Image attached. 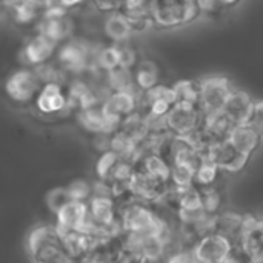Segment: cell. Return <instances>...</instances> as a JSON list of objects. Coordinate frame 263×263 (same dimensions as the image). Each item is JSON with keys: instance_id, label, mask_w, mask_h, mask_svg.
Here are the masks:
<instances>
[{"instance_id": "17", "label": "cell", "mask_w": 263, "mask_h": 263, "mask_svg": "<svg viewBox=\"0 0 263 263\" xmlns=\"http://www.w3.org/2000/svg\"><path fill=\"white\" fill-rule=\"evenodd\" d=\"M60 65L68 71H82L89 62V51L85 45L71 42L66 43L57 54Z\"/></svg>"}, {"instance_id": "15", "label": "cell", "mask_w": 263, "mask_h": 263, "mask_svg": "<svg viewBox=\"0 0 263 263\" xmlns=\"http://www.w3.org/2000/svg\"><path fill=\"white\" fill-rule=\"evenodd\" d=\"M55 51V43L45 37L43 34H39L32 37L23 48V57L25 60L32 66H40L43 63H48V60L52 57Z\"/></svg>"}, {"instance_id": "29", "label": "cell", "mask_w": 263, "mask_h": 263, "mask_svg": "<svg viewBox=\"0 0 263 263\" xmlns=\"http://www.w3.org/2000/svg\"><path fill=\"white\" fill-rule=\"evenodd\" d=\"M120 11L134 20H151V0H122Z\"/></svg>"}, {"instance_id": "31", "label": "cell", "mask_w": 263, "mask_h": 263, "mask_svg": "<svg viewBox=\"0 0 263 263\" xmlns=\"http://www.w3.org/2000/svg\"><path fill=\"white\" fill-rule=\"evenodd\" d=\"M96 63L105 72H109L112 69L120 68V48H119V45L106 46L102 51H99V54L96 57Z\"/></svg>"}, {"instance_id": "21", "label": "cell", "mask_w": 263, "mask_h": 263, "mask_svg": "<svg viewBox=\"0 0 263 263\" xmlns=\"http://www.w3.org/2000/svg\"><path fill=\"white\" fill-rule=\"evenodd\" d=\"M242 225H243V214L227 211V210L216 214V233L230 239L234 245L237 243L242 234Z\"/></svg>"}, {"instance_id": "47", "label": "cell", "mask_w": 263, "mask_h": 263, "mask_svg": "<svg viewBox=\"0 0 263 263\" xmlns=\"http://www.w3.org/2000/svg\"><path fill=\"white\" fill-rule=\"evenodd\" d=\"M29 3H32V5H35L37 8L39 6H45V5H49L51 3V0H28Z\"/></svg>"}, {"instance_id": "50", "label": "cell", "mask_w": 263, "mask_h": 263, "mask_svg": "<svg viewBox=\"0 0 263 263\" xmlns=\"http://www.w3.org/2000/svg\"><path fill=\"white\" fill-rule=\"evenodd\" d=\"M197 263H203V262H199V260H197Z\"/></svg>"}, {"instance_id": "10", "label": "cell", "mask_w": 263, "mask_h": 263, "mask_svg": "<svg viewBox=\"0 0 263 263\" xmlns=\"http://www.w3.org/2000/svg\"><path fill=\"white\" fill-rule=\"evenodd\" d=\"M34 105L37 111L43 116H57L69 108L68 96L60 83H45L42 85Z\"/></svg>"}, {"instance_id": "11", "label": "cell", "mask_w": 263, "mask_h": 263, "mask_svg": "<svg viewBox=\"0 0 263 263\" xmlns=\"http://www.w3.org/2000/svg\"><path fill=\"white\" fill-rule=\"evenodd\" d=\"M76 120H77L79 126L91 136L103 134V133L112 134L119 129V125L111 122L108 119V116L103 112L102 103L91 106V108L79 109L76 112Z\"/></svg>"}, {"instance_id": "20", "label": "cell", "mask_w": 263, "mask_h": 263, "mask_svg": "<svg viewBox=\"0 0 263 263\" xmlns=\"http://www.w3.org/2000/svg\"><path fill=\"white\" fill-rule=\"evenodd\" d=\"M136 89L143 94L160 83V69L154 60H139L133 69Z\"/></svg>"}, {"instance_id": "22", "label": "cell", "mask_w": 263, "mask_h": 263, "mask_svg": "<svg viewBox=\"0 0 263 263\" xmlns=\"http://www.w3.org/2000/svg\"><path fill=\"white\" fill-rule=\"evenodd\" d=\"M136 170L142 171L148 176H153L159 180L168 182L170 183V174H171V166L157 154V153H151L146 154L143 157H140L136 162Z\"/></svg>"}, {"instance_id": "37", "label": "cell", "mask_w": 263, "mask_h": 263, "mask_svg": "<svg viewBox=\"0 0 263 263\" xmlns=\"http://www.w3.org/2000/svg\"><path fill=\"white\" fill-rule=\"evenodd\" d=\"M119 48H120V66L126 69H134L136 65L139 63L137 51L125 43H120Z\"/></svg>"}, {"instance_id": "2", "label": "cell", "mask_w": 263, "mask_h": 263, "mask_svg": "<svg viewBox=\"0 0 263 263\" xmlns=\"http://www.w3.org/2000/svg\"><path fill=\"white\" fill-rule=\"evenodd\" d=\"M151 23L173 29L196 22L202 12L196 0H151Z\"/></svg>"}, {"instance_id": "32", "label": "cell", "mask_w": 263, "mask_h": 263, "mask_svg": "<svg viewBox=\"0 0 263 263\" xmlns=\"http://www.w3.org/2000/svg\"><path fill=\"white\" fill-rule=\"evenodd\" d=\"M194 174L196 171L186 165H171V174H170V183L176 188H190L194 186Z\"/></svg>"}, {"instance_id": "14", "label": "cell", "mask_w": 263, "mask_h": 263, "mask_svg": "<svg viewBox=\"0 0 263 263\" xmlns=\"http://www.w3.org/2000/svg\"><path fill=\"white\" fill-rule=\"evenodd\" d=\"M262 136L248 123L247 125H236L228 137V142L242 154L251 157L262 143Z\"/></svg>"}, {"instance_id": "27", "label": "cell", "mask_w": 263, "mask_h": 263, "mask_svg": "<svg viewBox=\"0 0 263 263\" xmlns=\"http://www.w3.org/2000/svg\"><path fill=\"white\" fill-rule=\"evenodd\" d=\"M69 22L65 17H46V20L43 22L42 28H40V34H43L45 37H48L49 40H52L54 43H57L59 40H62L63 37H66L71 31L69 28Z\"/></svg>"}, {"instance_id": "28", "label": "cell", "mask_w": 263, "mask_h": 263, "mask_svg": "<svg viewBox=\"0 0 263 263\" xmlns=\"http://www.w3.org/2000/svg\"><path fill=\"white\" fill-rule=\"evenodd\" d=\"M220 174H222V171L216 165H213L211 162L203 160V163L196 170V174H194V186H197L199 190L217 186V182H219Z\"/></svg>"}, {"instance_id": "38", "label": "cell", "mask_w": 263, "mask_h": 263, "mask_svg": "<svg viewBox=\"0 0 263 263\" xmlns=\"http://www.w3.org/2000/svg\"><path fill=\"white\" fill-rule=\"evenodd\" d=\"M248 125L253 126L263 139V100H257L254 103V109H253V114L250 117Z\"/></svg>"}, {"instance_id": "18", "label": "cell", "mask_w": 263, "mask_h": 263, "mask_svg": "<svg viewBox=\"0 0 263 263\" xmlns=\"http://www.w3.org/2000/svg\"><path fill=\"white\" fill-rule=\"evenodd\" d=\"M103 31L106 34L108 39H111L114 43L120 45V43H125L133 34H134V29H133V25H131V20L128 18V15H125L122 11H116V12H111L105 23H103Z\"/></svg>"}, {"instance_id": "3", "label": "cell", "mask_w": 263, "mask_h": 263, "mask_svg": "<svg viewBox=\"0 0 263 263\" xmlns=\"http://www.w3.org/2000/svg\"><path fill=\"white\" fill-rule=\"evenodd\" d=\"M40 88L42 82L39 80L35 71L28 68H20L9 74L3 85L6 97L17 105L34 103Z\"/></svg>"}, {"instance_id": "23", "label": "cell", "mask_w": 263, "mask_h": 263, "mask_svg": "<svg viewBox=\"0 0 263 263\" xmlns=\"http://www.w3.org/2000/svg\"><path fill=\"white\" fill-rule=\"evenodd\" d=\"M117 131L123 133L125 136H128L129 139H133L134 142L139 143L140 140H143L145 137L149 136L145 112L139 109V111L133 112L131 116L125 117V119L120 122V126H119Z\"/></svg>"}, {"instance_id": "8", "label": "cell", "mask_w": 263, "mask_h": 263, "mask_svg": "<svg viewBox=\"0 0 263 263\" xmlns=\"http://www.w3.org/2000/svg\"><path fill=\"white\" fill-rule=\"evenodd\" d=\"M168 188H170L168 182L159 180V179L148 176V174L137 171V170H136L133 179L129 182L131 196L145 202V203H149V205L157 203L162 199V196L166 193Z\"/></svg>"}, {"instance_id": "26", "label": "cell", "mask_w": 263, "mask_h": 263, "mask_svg": "<svg viewBox=\"0 0 263 263\" xmlns=\"http://www.w3.org/2000/svg\"><path fill=\"white\" fill-rule=\"evenodd\" d=\"M177 97V103L200 106V82L197 80H179L173 85Z\"/></svg>"}, {"instance_id": "51", "label": "cell", "mask_w": 263, "mask_h": 263, "mask_svg": "<svg viewBox=\"0 0 263 263\" xmlns=\"http://www.w3.org/2000/svg\"><path fill=\"white\" fill-rule=\"evenodd\" d=\"M262 217H263V216H262Z\"/></svg>"}, {"instance_id": "24", "label": "cell", "mask_w": 263, "mask_h": 263, "mask_svg": "<svg viewBox=\"0 0 263 263\" xmlns=\"http://www.w3.org/2000/svg\"><path fill=\"white\" fill-rule=\"evenodd\" d=\"M106 83H108V88L111 89V92H114V91H133V92H139L136 89L133 69H126V68H122L120 66L117 69H112V71L106 72Z\"/></svg>"}, {"instance_id": "39", "label": "cell", "mask_w": 263, "mask_h": 263, "mask_svg": "<svg viewBox=\"0 0 263 263\" xmlns=\"http://www.w3.org/2000/svg\"><path fill=\"white\" fill-rule=\"evenodd\" d=\"M196 2L202 15H217L222 11H225V8L219 3V0H196Z\"/></svg>"}, {"instance_id": "19", "label": "cell", "mask_w": 263, "mask_h": 263, "mask_svg": "<svg viewBox=\"0 0 263 263\" xmlns=\"http://www.w3.org/2000/svg\"><path fill=\"white\" fill-rule=\"evenodd\" d=\"M60 236H62L63 247H65L68 256L74 260H79L86 253H89L94 247L99 245L96 242V239L85 231H68Z\"/></svg>"}, {"instance_id": "44", "label": "cell", "mask_w": 263, "mask_h": 263, "mask_svg": "<svg viewBox=\"0 0 263 263\" xmlns=\"http://www.w3.org/2000/svg\"><path fill=\"white\" fill-rule=\"evenodd\" d=\"M83 2H86V0H59V3H60L63 8H74V6L82 5Z\"/></svg>"}, {"instance_id": "16", "label": "cell", "mask_w": 263, "mask_h": 263, "mask_svg": "<svg viewBox=\"0 0 263 263\" xmlns=\"http://www.w3.org/2000/svg\"><path fill=\"white\" fill-rule=\"evenodd\" d=\"M234 126L236 125L230 120V117L223 111H214L205 114L202 129L205 131V134L210 137L211 142H217V140H228Z\"/></svg>"}, {"instance_id": "43", "label": "cell", "mask_w": 263, "mask_h": 263, "mask_svg": "<svg viewBox=\"0 0 263 263\" xmlns=\"http://www.w3.org/2000/svg\"><path fill=\"white\" fill-rule=\"evenodd\" d=\"M168 263H197V259L194 257L193 251L183 250V251H179L177 254L171 256L168 259Z\"/></svg>"}, {"instance_id": "34", "label": "cell", "mask_w": 263, "mask_h": 263, "mask_svg": "<svg viewBox=\"0 0 263 263\" xmlns=\"http://www.w3.org/2000/svg\"><path fill=\"white\" fill-rule=\"evenodd\" d=\"M45 200H46L48 210H49L54 216H55L68 202H71L65 186H57V188L49 190L48 194H46V197H45Z\"/></svg>"}, {"instance_id": "30", "label": "cell", "mask_w": 263, "mask_h": 263, "mask_svg": "<svg viewBox=\"0 0 263 263\" xmlns=\"http://www.w3.org/2000/svg\"><path fill=\"white\" fill-rule=\"evenodd\" d=\"M202 193V208L208 214H219L223 211V194L217 186L200 190Z\"/></svg>"}, {"instance_id": "6", "label": "cell", "mask_w": 263, "mask_h": 263, "mask_svg": "<svg viewBox=\"0 0 263 263\" xmlns=\"http://www.w3.org/2000/svg\"><path fill=\"white\" fill-rule=\"evenodd\" d=\"M233 89L230 79L225 76H211L200 80V108L203 112L222 111Z\"/></svg>"}, {"instance_id": "49", "label": "cell", "mask_w": 263, "mask_h": 263, "mask_svg": "<svg viewBox=\"0 0 263 263\" xmlns=\"http://www.w3.org/2000/svg\"><path fill=\"white\" fill-rule=\"evenodd\" d=\"M251 263H263V256H260V257H256V259H253V260H251Z\"/></svg>"}, {"instance_id": "5", "label": "cell", "mask_w": 263, "mask_h": 263, "mask_svg": "<svg viewBox=\"0 0 263 263\" xmlns=\"http://www.w3.org/2000/svg\"><path fill=\"white\" fill-rule=\"evenodd\" d=\"M203 159L216 165L222 173H239L247 166L251 157L239 153L228 140H217L205 148Z\"/></svg>"}, {"instance_id": "4", "label": "cell", "mask_w": 263, "mask_h": 263, "mask_svg": "<svg viewBox=\"0 0 263 263\" xmlns=\"http://www.w3.org/2000/svg\"><path fill=\"white\" fill-rule=\"evenodd\" d=\"M205 112L197 105L176 103L166 114L170 133L180 137H188L203 126Z\"/></svg>"}, {"instance_id": "1", "label": "cell", "mask_w": 263, "mask_h": 263, "mask_svg": "<svg viewBox=\"0 0 263 263\" xmlns=\"http://www.w3.org/2000/svg\"><path fill=\"white\" fill-rule=\"evenodd\" d=\"M26 248L34 263H68L71 259L55 227L42 225L34 228L26 240Z\"/></svg>"}, {"instance_id": "13", "label": "cell", "mask_w": 263, "mask_h": 263, "mask_svg": "<svg viewBox=\"0 0 263 263\" xmlns=\"http://www.w3.org/2000/svg\"><path fill=\"white\" fill-rule=\"evenodd\" d=\"M254 100L253 97L243 91V89H233L230 97L225 102L223 112L230 117V120L234 125H247L250 122V117L254 109Z\"/></svg>"}, {"instance_id": "33", "label": "cell", "mask_w": 263, "mask_h": 263, "mask_svg": "<svg viewBox=\"0 0 263 263\" xmlns=\"http://www.w3.org/2000/svg\"><path fill=\"white\" fill-rule=\"evenodd\" d=\"M65 188L69 196V200H72V202L88 203L92 197V183H89L83 179H76V180L69 182Z\"/></svg>"}, {"instance_id": "25", "label": "cell", "mask_w": 263, "mask_h": 263, "mask_svg": "<svg viewBox=\"0 0 263 263\" xmlns=\"http://www.w3.org/2000/svg\"><path fill=\"white\" fill-rule=\"evenodd\" d=\"M111 151L123 160L136 163L137 160V142L129 139L120 131H116L111 137Z\"/></svg>"}, {"instance_id": "12", "label": "cell", "mask_w": 263, "mask_h": 263, "mask_svg": "<svg viewBox=\"0 0 263 263\" xmlns=\"http://www.w3.org/2000/svg\"><path fill=\"white\" fill-rule=\"evenodd\" d=\"M88 220V203L68 202L55 214V228L60 234L68 231H82Z\"/></svg>"}, {"instance_id": "46", "label": "cell", "mask_w": 263, "mask_h": 263, "mask_svg": "<svg viewBox=\"0 0 263 263\" xmlns=\"http://www.w3.org/2000/svg\"><path fill=\"white\" fill-rule=\"evenodd\" d=\"M219 3L227 9V8H233V6H236L237 3H240V0H219Z\"/></svg>"}, {"instance_id": "35", "label": "cell", "mask_w": 263, "mask_h": 263, "mask_svg": "<svg viewBox=\"0 0 263 263\" xmlns=\"http://www.w3.org/2000/svg\"><path fill=\"white\" fill-rule=\"evenodd\" d=\"M119 157L112 153V151H108V153H103L99 156L97 159V163H96V174H97V179L100 180H108L109 176H111V171L114 168V165L117 163Z\"/></svg>"}, {"instance_id": "48", "label": "cell", "mask_w": 263, "mask_h": 263, "mask_svg": "<svg viewBox=\"0 0 263 263\" xmlns=\"http://www.w3.org/2000/svg\"><path fill=\"white\" fill-rule=\"evenodd\" d=\"M5 3H8V5H11V6H17V5H20L22 2H25V0H3Z\"/></svg>"}, {"instance_id": "42", "label": "cell", "mask_w": 263, "mask_h": 263, "mask_svg": "<svg viewBox=\"0 0 263 263\" xmlns=\"http://www.w3.org/2000/svg\"><path fill=\"white\" fill-rule=\"evenodd\" d=\"M94 3L100 11H105L109 14L120 11V8H122V0H94Z\"/></svg>"}, {"instance_id": "36", "label": "cell", "mask_w": 263, "mask_h": 263, "mask_svg": "<svg viewBox=\"0 0 263 263\" xmlns=\"http://www.w3.org/2000/svg\"><path fill=\"white\" fill-rule=\"evenodd\" d=\"M14 9H15V20L20 22V23H29L37 15V6L32 5V3H29L28 0L22 2Z\"/></svg>"}, {"instance_id": "40", "label": "cell", "mask_w": 263, "mask_h": 263, "mask_svg": "<svg viewBox=\"0 0 263 263\" xmlns=\"http://www.w3.org/2000/svg\"><path fill=\"white\" fill-rule=\"evenodd\" d=\"M114 134V133H112ZM112 134H108V133H103V134H96L92 136V148L100 154L103 153H108L111 151V137Z\"/></svg>"}, {"instance_id": "9", "label": "cell", "mask_w": 263, "mask_h": 263, "mask_svg": "<svg viewBox=\"0 0 263 263\" xmlns=\"http://www.w3.org/2000/svg\"><path fill=\"white\" fill-rule=\"evenodd\" d=\"M234 243L214 233L211 236H206L203 239H200L194 248H193V254L199 262L203 263H222L225 260V257L233 251Z\"/></svg>"}, {"instance_id": "45", "label": "cell", "mask_w": 263, "mask_h": 263, "mask_svg": "<svg viewBox=\"0 0 263 263\" xmlns=\"http://www.w3.org/2000/svg\"><path fill=\"white\" fill-rule=\"evenodd\" d=\"M140 263H168V259H165V257H148V259H140Z\"/></svg>"}, {"instance_id": "7", "label": "cell", "mask_w": 263, "mask_h": 263, "mask_svg": "<svg viewBox=\"0 0 263 263\" xmlns=\"http://www.w3.org/2000/svg\"><path fill=\"white\" fill-rule=\"evenodd\" d=\"M140 108V94L133 91H114L109 92L102 100V109L111 122L120 126V122L139 111Z\"/></svg>"}, {"instance_id": "41", "label": "cell", "mask_w": 263, "mask_h": 263, "mask_svg": "<svg viewBox=\"0 0 263 263\" xmlns=\"http://www.w3.org/2000/svg\"><path fill=\"white\" fill-rule=\"evenodd\" d=\"M251 260L253 259L245 251H242L237 245H234L233 251L225 257V260L222 263H251Z\"/></svg>"}]
</instances>
